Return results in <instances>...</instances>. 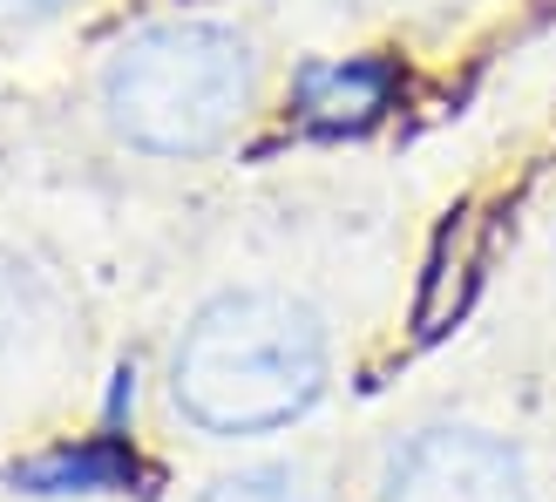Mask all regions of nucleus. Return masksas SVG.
I'll return each instance as SVG.
<instances>
[{
    "mask_svg": "<svg viewBox=\"0 0 556 502\" xmlns=\"http://www.w3.org/2000/svg\"><path fill=\"white\" fill-rule=\"evenodd\" d=\"M326 387V332L286 292H225L184 326L170 394L211 435H265L299 422Z\"/></svg>",
    "mask_w": 556,
    "mask_h": 502,
    "instance_id": "1",
    "label": "nucleus"
},
{
    "mask_svg": "<svg viewBox=\"0 0 556 502\" xmlns=\"http://www.w3.org/2000/svg\"><path fill=\"white\" fill-rule=\"evenodd\" d=\"M102 102L136 150L198 156L225 143L252 102V54L231 27L211 21H156L129 35L102 68Z\"/></svg>",
    "mask_w": 556,
    "mask_h": 502,
    "instance_id": "2",
    "label": "nucleus"
},
{
    "mask_svg": "<svg viewBox=\"0 0 556 502\" xmlns=\"http://www.w3.org/2000/svg\"><path fill=\"white\" fill-rule=\"evenodd\" d=\"M380 502H530V482L509 441L476 428H428L394 455Z\"/></svg>",
    "mask_w": 556,
    "mask_h": 502,
    "instance_id": "3",
    "label": "nucleus"
},
{
    "mask_svg": "<svg viewBox=\"0 0 556 502\" xmlns=\"http://www.w3.org/2000/svg\"><path fill=\"white\" fill-rule=\"evenodd\" d=\"M136 476V462L116 449V441H96V449H62V455H41V462H27L14 468V482L21 489H35V495H75V489H123Z\"/></svg>",
    "mask_w": 556,
    "mask_h": 502,
    "instance_id": "4",
    "label": "nucleus"
},
{
    "mask_svg": "<svg viewBox=\"0 0 556 502\" xmlns=\"http://www.w3.org/2000/svg\"><path fill=\"white\" fill-rule=\"evenodd\" d=\"M387 96V68L353 62V68H313L305 75V116L313 123H367Z\"/></svg>",
    "mask_w": 556,
    "mask_h": 502,
    "instance_id": "5",
    "label": "nucleus"
},
{
    "mask_svg": "<svg viewBox=\"0 0 556 502\" xmlns=\"http://www.w3.org/2000/svg\"><path fill=\"white\" fill-rule=\"evenodd\" d=\"M204 502H326V495L313 482V468H299V462H258V468H238V476L211 482Z\"/></svg>",
    "mask_w": 556,
    "mask_h": 502,
    "instance_id": "6",
    "label": "nucleus"
},
{
    "mask_svg": "<svg viewBox=\"0 0 556 502\" xmlns=\"http://www.w3.org/2000/svg\"><path fill=\"white\" fill-rule=\"evenodd\" d=\"M27 319H35V278H27L21 259H8V251H0V347H8Z\"/></svg>",
    "mask_w": 556,
    "mask_h": 502,
    "instance_id": "7",
    "label": "nucleus"
},
{
    "mask_svg": "<svg viewBox=\"0 0 556 502\" xmlns=\"http://www.w3.org/2000/svg\"><path fill=\"white\" fill-rule=\"evenodd\" d=\"M62 0H0V21H35V14H54Z\"/></svg>",
    "mask_w": 556,
    "mask_h": 502,
    "instance_id": "8",
    "label": "nucleus"
}]
</instances>
